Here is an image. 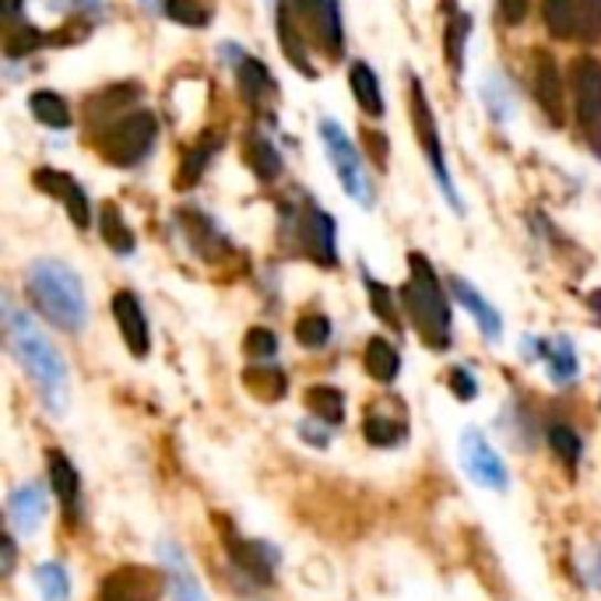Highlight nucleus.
<instances>
[{
    "mask_svg": "<svg viewBox=\"0 0 601 601\" xmlns=\"http://www.w3.org/2000/svg\"><path fill=\"white\" fill-rule=\"evenodd\" d=\"M4 327H8L11 352L25 366V373L32 377L39 398L46 401V409L53 415H64L71 383H67V366H64L61 352H56L50 338L39 331V327L29 320V314H22L14 303H4Z\"/></svg>",
    "mask_w": 601,
    "mask_h": 601,
    "instance_id": "nucleus-1",
    "label": "nucleus"
},
{
    "mask_svg": "<svg viewBox=\"0 0 601 601\" xmlns=\"http://www.w3.org/2000/svg\"><path fill=\"white\" fill-rule=\"evenodd\" d=\"M25 293L32 306L43 314L56 331L77 335L88 320V299L82 278L64 261H35L25 275Z\"/></svg>",
    "mask_w": 601,
    "mask_h": 601,
    "instance_id": "nucleus-2",
    "label": "nucleus"
},
{
    "mask_svg": "<svg viewBox=\"0 0 601 601\" xmlns=\"http://www.w3.org/2000/svg\"><path fill=\"white\" fill-rule=\"evenodd\" d=\"M401 303L409 309L419 338L430 348H436V352H443V348L451 345V331H454L451 303L443 296V285L436 278L433 264L422 254H409V282L401 288Z\"/></svg>",
    "mask_w": 601,
    "mask_h": 601,
    "instance_id": "nucleus-3",
    "label": "nucleus"
},
{
    "mask_svg": "<svg viewBox=\"0 0 601 601\" xmlns=\"http://www.w3.org/2000/svg\"><path fill=\"white\" fill-rule=\"evenodd\" d=\"M155 134H159V124L148 109H130L124 120H116L113 127H106L99 134V155L106 162L130 169L141 159H148V151L155 145Z\"/></svg>",
    "mask_w": 601,
    "mask_h": 601,
    "instance_id": "nucleus-4",
    "label": "nucleus"
},
{
    "mask_svg": "<svg viewBox=\"0 0 601 601\" xmlns=\"http://www.w3.org/2000/svg\"><path fill=\"white\" fill-rule=\"evenodd\" d=\"M320 138H324L327 159H331L341 187L348 190V198L370 208L373 204V190H370V180H366V169H362V159H359L356 145L345 138V130L335 120H324L320 124Z\"/></svg>",
    "mask_w": 601,
    "mask_h": 601,
    "instance_id": "nucleus-5",
    "label": "nucleus"
},
{
    "mask_svg": "<svg viewBox=\"0 0 601 601\" xmlns=\"http://www.w3.org/2000/svg\"><path fill=\"white\" fill-rule=\"evenodd\" d=\"M166 588H169L166 573H159L155 567L124 563L106 573L99 601H162Z\"/></svg>",
    "mask_w": 601,
    "mask_h": 601,
    "instance_id": "nucleus-6",
    "label": "nucleus"
},
{
    "mask_svg": "<svg viewBox=\"0 0 601 601\" xmlns=\"http://www.w3.org/2000/svg\"><path fill=\"white\" fill-rule=\"evenodd\" d=\"M409 103H412V124H415L419 148L425 151V159H430V166L436 172V180L443 183V190H447V201H454V208H461L457 198H454V187L447 180V162H443V141H440V127H436V116H433V106H430V95H425L419 77H412Z\"/></svg>",
    "mask_w": 601,
    "mask_h": 601,
    "instance_id": "nucleus-7",
    "label": "nucleus"
},
{
    "mask_svg": "<svg viewBox=\"0 0 601 601\" xmlns=\"http://www.w3.org/2000/svg\"><path fill=\"white\" fill-rule=\"evenodd\" d=\"M461 464H464V472H468V478L475 482V486L493 489V493H507V486H510L507 464H503V457L493 451V443L478 430H464V436H461Z\"/></svg>",
    "mask_w": 601,
    "mask_h": 601,
    "instance_id": "nucleus-8",
    "label": "nucleus"
},
{
    "mask_svg": "<svg viewBox=\"0 0 601 601\" xmlns=\"http://www.w3.org/2000/svg\"><path fill=\"white\" fill-rule=\"evenodd\" d=\"M531 95L541 106V113L549 116L552 124L567 120V106H563V74L556 67V56L549 50H535L531 53Z\"/></svg>",
    "mask_w": 601,
    "mask_h": 601,
    "instance_id": "nucleus-9",
    "label": "nucleus"
},
{
    "mask_svg": "<svg viewBox=\"0 0 601 601\" xmlns=\"http://www.w3.org/2000/svg\"><path fill=\"white\" fill-rule=\"evenodd\" d=\"M570 85H573V103L577 116L584 127L601 124V64L594 56H577L570 67Z\"/></svg>",
    "mask_w": 601,
    "mask_h": 601,
    "instance_id": "nucleus-10",
    "label": "nucleus"
},
{
    "mask_svg": "<svg viewBox=\"0 0 601 601\" xmlns=\"http://www.w3.org/2000/svg\"><path fill=\"white\" fill-rule=\"evenodd\" d=\"M109 309H113L116 324H120V338L127 341L130 356L145 359L151 352V331H148V317H145V309H141V299L124 288V293L113 296Z\"/></svg>",
    "mask_w": 601,
    "mask_h": 601,
    "instance_id": "nucleus-11",
    "label": "nucleus"
},
{
    "mask_svg": "<svg viewBox=\"0 0 601 601\" xmlns=\"http://www.w3.org/2000/svg\"><path fill=\"white\" fill-rule=\"evenodd\" d=\"M299 240L306 257H314L320 267H335L338 264V250H335V222L327 211L320 208H306L299 215Z\"/></svg>",
    "mask_w": 601,
    "mask_h": 601,
    "instance_id": "nucleus-12",
    "label": "nucleus"
},
{
    "mask_svg": "<svg viewBox=\"0 0 601 601\" xmlns=\"http://www.w3.org/2000/svg\"><path fill=\"white\" fill-rule=\"evenodd\" d=\"M296 11L306 18L309 25H314L320 46L331 53V56H341L345 50V35H341V11H338V0H293Z\"/></svg>",
    "mask_w": 601,
    "mask_h": 601,
    "instance_id": "nucleus-13",
    "label": "nucleus"
},
{
    "mask_svg": "<svg viewBox=\"0 0 601 601\" xmlns=\"http://www.w3.org/2000/svg\"><path fill=\"white\" fill-rule=\"evenodd\" d=\"M35 187H39V190H46L50 198H61L64 208H67V215H71V222H74L77 229H88V222H92L88 198H85V190L67 177V172L39 169V172H35Z\"/></svg>",
    "mask_w": 601,
    "mask_h": 601,
    "instance_id": "nucleus-14",
    "label": "nucleus"
},
{
    "mask_svg": "<svg viewBox=\"0 0 601 601\" xmlns=\"http://www.w3.org/2000/svg\"><path fill=\"white\" fill-rule=\"evenodd\" d=\"M46 510H50V499H46V493H43L39 482H25V486H18L11 493V499H8L11 525L22 535H35L39 528H43Z\"/></svg>",
    "mask_w": 601,
    "mask_h": 601,
    "instance_id": "nucleus-15",
    "label": "nucleus"
},
{
    "mask_svg": "<svg viewBox=\"0 0 601 601\" xmlns=\"http://www.w3.org/2000/svg\"><path fill=\"white\" fill-rule=\"evenodd\" d=\"M229 556L250 580H261V584H267L271 567L278 563V552L271 546H264V541H243V538H229Z\"/></svg>",
    "mask_w": 601,
    "mask_h": 601,
    "instance_id": "nucleus-16",
    "label": "nucleus"
},
{
    "mask_svg": "<svg viewBox=\"0 0 601 601\" xmlns=\"http://www.w3.org/2000/svg\"><path fill=\"white\" fill-rule=\"evenodd\" d=\"M162 559H166V580H169L172 601H208L201 584H198V577L190 573L183 552L172 546V541H166V546H162Z\"/></svg>",
    "mask_w": 601,
    "mask_h": 601,
    "instance_id": "nucleus-17",
    "label": "nucleus"
},
{
    "mask_svg": "<svg viewBox=\"0 0 601 601\" xmlns=\"http://www.w3.org/2000/svg\"><path fill=\"white\" fill-rule=\"evenodd\" d=\"M451 293L457 296V303L461 306H468V314L478 320V327H482V335H486L489 341H496L499 335H503V320H499V314L489 306V299L482 296V293H475V288L464 282V278H451Z\"/></svg>",
    "mask_w": 601,
    "mask_h": 601,
    "instance_id": "nucleus-18",
    "label": "nucleus"
},
{
    "mask_svg": "<svg viewBox=\"0 0 601 601\" xmlns=\"http://www.w3.org/2000/svg\"><path fill=\"white\" fill-rule=\"evenodd\" d=\"M46 464H50V486L61 499V507L67 514H74L77 507V493H82V478H77V468L71 464V457L64 451H50L46 454Z\"/></svg>",
    "mask_w": 601,
    "mask_h": 601,
    "instance_id": "nucleus-19",
    "label": "nucleus"
},
{
    "mask_svg": "<svg viewBox=\"0 0 601 601\" xmlns=\"http://www.w3.org/2000/svg\"><path fill=\"white\" fill-rule=\"evenodd\" d=\"M362 362H366V373H370L377 383H394L398 373H401V356H398V348L387 338H370V341H366Z\"/></svg>",
    "mask_w": 601,
    "mask_h": 601,
    "instance_id": "nucleus-20",
    "label": "nucleus"
},
{
    "mask_svg": "<svg viewBox=\"0 0 601 601\" xmlns=\"http://www.w3.org/2000/svg\"><path fill=\"white\" fill-rule=\"evenodd\" d=\"M278 43H282V53L288 56V64H293L303 77H317V67L309 64L306 56V46H303V35L293 22V8H278Z\"/></svg>",
    "mask_w": 601,
    "mask_h": 601,
    "instance_id": "nucleus-21",
    "label": "nucleus"
},
{
    "mask_svg": "<svg viewBox=\"0 0 601 601\" xmlns=\"http://www.w3.org/2000/svg\"><path fill=\"white\" fill-rule=\"evenodd\" d=\"M348 85H352V95H356V103L366 116H383V92H380V82H377V74L370 64H362L356 61L352 71H348Z\"/></svg>",
    "mask_w": 601,
    "mask_h": 601,
    "instance_id": "nucleus-22",
    "label": "nucleus"
},
{
    "mask_svg": "<svg viewBox=\"0 0 601 601\" xmlns=\"http://www.w3.org/2000/svg\"><path fill=\"white\" fill-rule=\"evenodd\" d=\"M236 77H240L243 99H246L250 106H261L264 99H275V77H271V71H267L261 61H254V56L240 64Z\"/></svg>",
    "mask_w": 601,
    "mask_h": 601,
    "instance_id": "nucleus-23",
    "label": "nucleus"
},
{
    "mask_svg": "<svg viewBox=\"0 0 601 601\" xmlns=\"http://www.w3.org/2000/svg\"><path fill=\"white\" fill-rule=\"evenodd\" d=\"M243 155H246V166L254 169L257 180L271 183V180L282 177V155L275 151V145H271L267 138H261V134H250Z\"/></svg>",
    "mask_w": 601,
    "mask_h": 601,
    "instance_id": "nucleus-24",
    "label": "nucleus"
},
{
    "mask_svg": "<svg viewBox=\"0 0 601 601\" xmlns=\"http://www.w3.org/2000/svg\"><path fill=\"white\" fill-rule=\"evenodd\" d=\"M468 35H472V18L464 11H454L447 32H443V56H447V67L454 77H461L464 71V50H468Z\"/></svg>",
    "mask_w": 601,
    "mask_h": 601,
    "instance_id": "nucleus-25",
    "label": "nucleus"
},
{
    "mask_svg": "<svg viewBox=\"0 0 601 601\" xmlns=\"http://www.w3.org/2000/svg\"><path fill=\"white\" fill-rule=\"evenodd\" d=\"M29 109H32V116L39 124H46L53 130H67L71 120H74L67 99H64V95H56V92H32L29 95Z\"/></svg>",
    "mask_w": 601,
    "mask_h": 601,
    "instance_id": "nucleus-26",
    "label": "nucleus"
},
{
    "mask_svg": "<svg viewBox=\"0 0 601 601\" xmlns=\"http://www.w3.org/2000/svg\"><path fill=\"white\" fill-rule=\"evenodd\" d=\"M99 232H103V243L113 250V254H134V232L124 222V211L116 204H106L99 211Z\"/></svg>",
    "mask_w": 601,
    "mask_h": 601,
    "instance_id": "nucleus-27",
    "label": "nucleus"
},
{
    "mask_svg": "<svg viewBox=\"0 0 601 601\" xmlns=\"http://www.w3.org/2000/svg\"><path fill=\"white\" fill-rule=\"evenodd\" d=\"M306 409L317 419H324L327 425H341L345 422V394L338 391V387L317 383L306 391Z\"/></svg>",
    "mask_w": 601,
    "mask_h": 601,
    "instance_id": "nucleus-28",
    "label": "nucleus"
},
{
    "mask_svg": "<svg viewBox=\"0 0 601 601\" xmlns=\"http://www.w3.org/2000/svg\"><path fill=\"white\" fill-rule=\"evenodd\" d=\"M243 383H246V391L254 398H261V401H282L285 391H288L285 373L275 370V366H254V370L243 373Z\"/></svg>",
    "mask_w": 601,
    "mask_h": 601,
    "instance_id": "nucleus-29",
    "label": "nucleus"
},
{
    "mask_svg": "<svg viewBox=\"0 0 601 601\" xmlns=\"http://www.w3.org/2000/svg\"><path fill=\"white\" fill-rule=\"evenodd\" d=\"M35 588L43 594V601H67L71 598V577L64 563H39L35 567Z\"/></svg>",
    "mask_w": 601,
    "mask_h": 601,
    "instance_id": "nucleus-30",
    "label": "nucleus"
},
{
    "mask_svg": "<svg viewBox=\"0 0 601 601\" xmlns=\"http://www.w3.org/2000/svg\"><path fill=\"white\" fill-rule=\"evenodd\" d=\"M541 14L556 39H570L577 32V0H541Z\"/></svg>",
    "mask_w": 601,
    "mask_h": 601,
    "instance_id": "nucleus-31",
    "label": "nucleus"
},
{
    "mask_svg": "<svg viewBox=\"0 0 601 601\" xmlns=\"http://www.w3.org/2000/svg\"><path fill=\"white\" fill-rule=\"evenodd\" d=\"M541 359L549 362V377L556 383H570L577 377V356L570 341L559 338L556 345H541Z\"/></svg>",
    "mask_w": 601,
    "mask_h": 601,
    "instance_id": "nucleus-32",
    "label": "nucleus"
},
{
    "mask_svg": "<svg viewBox=\"0 0 601 601\" xmlns=\"http://www.w3.org/2000/svg\"><path fill=\"white\" fill-rule=\"evenodd\" d=\"M362 436L370 440L373 447H398V443L404 440V425L394 422L391 415H366Z\"/></svg>",
    "mask_w": 601,
    "mask_h": 601,
    "instance_id": "nucleus-33",
    "label": "nucleus"
},
{
    "mask_svg": "<svg viewBox=\"0 0 601 601\" xmlns=\"http://www.w3.org/2000/svg\"><path fill=\"white\" fill-rule=\"evenodd\" d=\"M166 14L177 25L204 29L211 22V4H208V0H166Z\"/></svg>",
    "mask_w": 601,
    "mask_h": 601,
    "instance_id": "nucleus-34",
    "label": "nucleus"
},
{
    "mask_svg": "<svg viewBox=\"0 0 601 601\" xmlns=\"http://www.w3.org/2000/svg\"><path fill=\"white\" fill-rule=\"evenodd\" d=\"M296 341L303 348H324L327 341H331V320H327L324 314H306L296 320Z\"/></svg>",
    "mask_w": 601,
    "mask_h": 601,
    "instance_id": "nucleus-35",
    "label": "nucleus"
},
{
    "mask_svg": "<svg viewBox=\"0 0 601 601\" xmlns=\"http://www.w3.org/2000/svg\"><path fill=\"white\" fill-rule=\"evenodd\" d=\"M39 46H43V32H39L35 25H14L4 32V53L11 56V61H22V56H29Z\"/></svg>",
    "mask_w": 601,
    "mask_h": 601,
    "instance_id": "nucleus-36",
    "label": "nucleus"
},
{
    "mask_svg": "<svg viewBox=\"0 0 601 601\" xmlns=\"http://www.w3.org/2000/svg\"><path fill=\"white\" fill-rule=\"evenodd\" d=\"M362 282H366V293H370V303L377 309V317L383 324H391V327H401V317H398V309H394V293L387 285H380L373 275H366L362 271Z\"/></svg>",
    "mask_w": 601,
    "mask_h": 601,
    "instance_id": "nucleus-37",
    "label": "nucleus"
},
{
    "mask_svg": "<svg viewBox=\"0 0 601 601\" xmlns=\"http://www.w3.org/2000/svg\"><path fill=\"white\" fill-rule=\"evenodd\" d=\"M134 99H138V88H134V85H113V88L95 95V99L88 103V109H92V116H113L116 109L130 106Z\"/></svg>",
    "mask_w": 601,
    "mask_h": 601,
    "instance_id": "nucleus-38",
    "label": "nucleus"
},
{
    "mask_svg": "<svg viewBox=\"0 0 601 601\" xmlns=\"http://www.w3.org/2000/svg\"><path fill=\"white\" fill-rule=\"evenodd\" d=\"M549 447L556 451L559 461L573 468V464L580 461V451H584V443H580V436L570 430V425H552V430H549Z\"/></svg>",
    "mask_w": 601,
    "mask_h": 601,
    "instance_id": "nucleus-39",
    "label": "nucleus"
},
{
    "mask_svg": "<svg viewBox=\"0 0 601 601\" xmlns=\"http://www.w3.org/2000/svg\"><path fill=\"white\" fill-rule=\"evenodd\" d=\"M243 348H246V356H254V359H271L278 352V338L271 335L267 327H254V331L246 335Z\"/></svg>",
    "mask_w": 601,
    "mask_h": 601,
    "instance_id": "nucleus-40",
    "label": "nucleus"
},
{
    "mask_svg": "<svg viewBox=\"0 0 601 601\" xmlns=\"http://www.w3.org/2000/svg\"><path fill=\"white\" fill-rule=\"evenodd\" d=\"M577 29L588 39L601 35V0H577Z\"/></svg>",
    "mask_w": 601,
    "mask_h": 601,
    "instance_id": "nucleus-41",
    "label": "nucleus"
},
{
    "mask_svg": "<svg viewBox=\"0 0 601 601\" xmlns=\"http://www.w3.org/2000/svg\"><path fill=\"white\" fill-rule=\"evenodd\" d=\"M208 159H211V145H198V151H190V159L183 162V172H180V187H190L193 180H201Z\"/></svg>",
    "mask_w": 601,
    "mask_h": 601,
    "instance_id": "nucleus-42",
    "label": "nucleus"
},
{
    "mask_svg": "<svg viewBox=\"0 0 601 601\" xmlns=\"http://www.w3.org/2000/svg\"><path fill=\"white\" fill-rule=\"evenodd\" d=\"M447 383H451V391L461 398V401H472L478 394V380L464 370V366H454V370L447 373Z\"/></svg>",
    "mask_w": 601,
    "mask_h": 601,
    "instance_id": "nucleus-43",
    "label": "nucleus"
},
{
    "mask_svg": "<svg viewBox=\"0 0 601 601\" xmlns=\"http://www.w3.org/2000/svg\"><path fill=\"white\" fill-rule=\"evenodd\" d=\"M528 8H531V0H499V11H503V18H507V25L525 22Z\"/></svg>",
    "mask_w": 601,
    "mask_h": 601,
    "instance_id": "nucleus-44",
    "label": "nucleus"
},
{
    "mask_svg": "<svg viewBox=\"0 0 601 601\" xmlns=\"http://www.w3.org/2000/svg\"><path fill=\"white\" fill-rule=\"evenodd\" d=\"M362 141H366V148H370V151L377 155V166H383V162H387V145H383V134H377V130H362Z\"/></svg>",
    "mask_w": 601,
    "mask_h": 601,
    "instance_id": "nucleus-45",
    "label": "nucleus"
},
{
    "mask_svg": "<svg viewBox=\"0 0 601 601\" xmlns=\"http://www.w3.org/2000/svg\"><path fill=\"white\" fill-rule=\"evenodd\" d=\"M588 580H591V588L601 591V549H591V556H588Z\"/></svg>",
    "mask_w": 601,
    "mask_h": 601,
    "instance_id": "nucleus-46",
    "label": "nucleus"
},
{
    "mask_svg": "<svg viewBox=\"0 0 601 601\" xmlns=\"http://www.w3.org/2000/svg\"><path fill=\"white\" fill-rule=\"evenodd\" d=\"M0 552H4V577H11L14 570V538L4 535V541H0Z\"/></svg>",
    "mask_w": 601,
    "mask_h": 601,
    "instance_id": "nucleus-47",
    "label": "nucleus"
},
{
    "mask_svg": "<svg viewBox=\"0 0 601 601\" xmlns=\"http://www.w3.org/2000/svg\"><path fill=\"white\" fill-rule=\"evenodd\" d=\"M588 145H591V151H594V155H601V127H591Z\"/></svg>",
    "mask_w": 601,
    "mask_h": 601,
    "instance_id": "nucleus-48",
    "label": "nucleus"
},
{
    "mask_svg": "<svg viewBox=\"0 0 601 601\" xmlns=\"http://www.w3.org/2000/svg\"><path fill=\"white\" fill-rule=\"evenodd\" d=\"M588 306L594 309V314H601V288H598V293H591V296H588Z\"/></svg>",
    "mask_w": 601,
    "mask_h": 601,
    "instance_id": "nucleus-49",
    "label": "nucleus"
},
{
    "mask_svg": "<svg viewBox=\"0 0 601 601\" xmlns=\"http://www.w3.org/2000/svg\"><path fill=\"white\" fill-rule=\"evenodd\" d=\"M18 4H22V0H4V11H8V14H14V11H18Z\"/></svg>",
    "mask_w": 601,
    "mask_h": 601,
    "instance_id": "nucleus-50",
    "label": "nucleus"
}]
</instances>
